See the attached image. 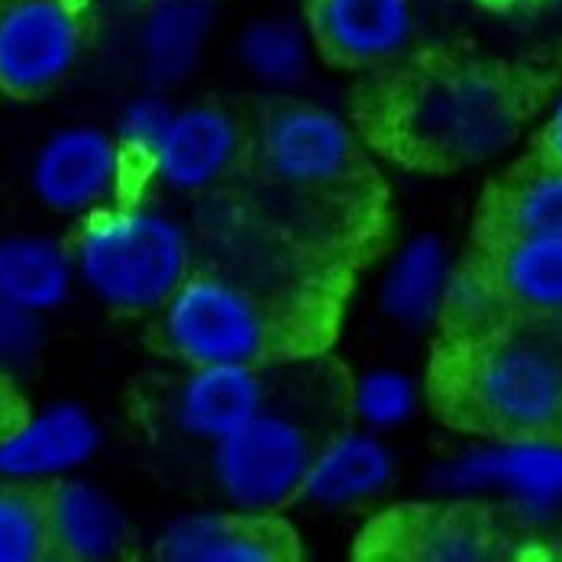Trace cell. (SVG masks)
<instances>
[{"label":"cell","instance_id":"4dcf8cb0","mask_svg":"<svg viewBox=\"0 0 562 562\" xmlns=\"http://www.w3.org/2000/svg\"><path fill=\"white\" fill-rule=\"evenodd\" d=\"M557 430H560V440H562V411H560V424H557Z\"/></svg>","mask_w":562,"mask_h":562},{"label":"cell","instance_id":"ffe728a7","mask_svg":"<svg viewBox=\"0 0 562 562\" xmlns=\"http://www.w3.org/2000/svg\"><path fill=\"white\" fill-rule=\"evenodd\" d=\"M233 58L256 88L288 98L311 81L317 46L307 20L294 13H259L239 26Z\"/></svg>","mask_w":562,"mask_h":562},{"label":"cell","instance_id":"83f0119b","mask_svg":"<svg viewBox=\"0 0 562 562\" xmlns=\"http://www.w3.org/2000/svg\"><path fill=\"white\" fill-rule=\"evenodd\" d=\"M43 317H33L0 301V375L7 382L33 369L43 352Z\"/></svg>","mask_w":562,"mask_h":562},{"label":"cell","instance_id":"7a4b0ae2","mask_svg":"<svg viewBox=\"0 0 562 562\" xmlns=\"http://www.w3.org/2000/svg\"><path fill=\"white\" fill-rule=\"evenodd\" d=\"M78 288L113 314H159L191 276V236L169 207L120 201L68 243Z\"/></svg>","mask_w":562,"mask_h":562},{"label":"cell","instance_id":"cb8c5ba5","mask_svg":"<svg viewBox=\"0 0 562 562\" xmlns=\"http://www.w3.org/2000/svg\"><path fill=\"white\" fill-rule=\"evenodd\" d=\"M507 311L510 307H507L505 294L488 269L456 266L447 304H443V327H450L452 334H459L465 342H479L505 330L502 324H505Z\"/></svg>","mask_w":562,"mask_h":562},{"label":"cell","instance_id":"4fadbf2b","mask_svg":"<svg viewBox=\"0 0 562 562\" xmlns=\"http://www.w3.org/2000/svg\"><path fill=\"white\" fill-rule=\"evenodd\" d=\"M272 401L259 366L184 369L169 394L171 430L191 443L217 447Z\"/></svg>","mask_w":562,"mask_h":562},{"label":"cell","instance_id":"8992f818","mask_svg":"<svg viewBox=\"0 0 562 562\" xmlns=\"http://www.w3.org/2000/svg\"><path fill=\"white\" fill-rule=\"evenodd\" d=\"M162 346L184 366H259L276 339V324L246 284L191 272L156 314Z\"/></svg>","mask_w":562,"mask_h":562},{"label":"cell","instance_id":"44dd1931","mask_svg":"<svg viewBox=\"0 0 562 562\" xmlns=\"http://www.w3.org/2000/svg\"><path fill=\"white\" fill-rule=\"evenodd\" d=\"M78 288L68 243L46 233L0 236V301L46 317L61 311Z\"/></svg>","mask_w":562,"mask_h":562},{"label":"cell","instance_id":"7c38bea8","mask_svg":"<svg viewBox=\"0 0 562 562\" xmlns=\"http://www.w3.org/2000/svg\"><path fill=\"white\" fill-rule=\"evenodd\" d=\"M417 0H307L317 53L346 68L392 65L417 40Z\"/></svg>","mask_w":562,"mask_h":562},{"label":"cell","instance_id":"5bb4252c","mask_svg":"<svg viewBox=\"0 0 562 562\" xmlns=\"http://www.w3.org/2000/svg\"><path fill=\"white\" fill-rule=\"evenodd\" d=\"M217 0H149L133 26V58L146 88L166 91L191 81L214 43Z\"/></svg>","mask_w":562,"mask_h":562},{"label":"cell","instance_id":"9a60e30c","mask_svg":"<svg viewBox=\"0 0 562 562\" xmlns=\"http://www.w3.org/2000/svg\"><path fill=\"white\" fill-rule=\"evenodd\" d=\"M452 276L456 259L450 243L430 229L411 233L394 246L379 272L375 307L382 321L401 334H430L443 324V304Z\"/></svg>","mask_w":562,"mask_h":562},{"label":"cell","instance_id":"f546056e","mask_svg":"<svg viewBox=\"0 0 562 562\" xmlns=\"http://www.w3.org/2000/svg\"><path fill=\"white\" fill-rule=\"evenodd\" d=\"M20 404H16V394H13V382H7L0 375V437L7 434V427L20 417Z\"/></svg>","mask_w":562,"mask_h":562},{"label":"cell","instance_id":"277c9868","mask_svg":"<svg viewBox=\"0 0 562 562\" xmlns=\"http://www.w3.org/2000/svg\"><path fill=\"white\" fill-rule=\"evenodd\" d=\"M427 492L443 505L498 502L520 524L550 527L562 517V440L553 434L475 440L427 472Z\"/></svg>","mask_w":562,"mask_h":562},{"label":"cell","instance_id":"603a6c76","mask_svg":"<svg viewBox=\"0 0 562 562\" xmlns=\"http://www.w3.org/2000/svg\"><path fill=\"white\" fill-rule=\"evenodd\" d=\"M420 411V392L411 372L397 366H372L359 372L349 385L352 427L372 430L379 437L397 434Z\"/></svg>","mask_w":562,"mask_h":562},{"label":"cell","instance_id":"4316f807","mask_svg":"<svg viewBox=\"0 0 562 562\" xmlns=\"http://www.w3.org/2000/svg\"><path fill=\"white\" fill-rule=\"evenodd\" d=\"M175 108L178 104L171 101L169 94L156 91V88H143V91L130 94L120 104V111L113 116L111 133L130 162H139V166L149 162V156L156 153L162 133L169 130Z\"/></svg>","mask_w":562,"mask_h":562},{"label":"cell","instance_id":"3957f363","mask_svg":"<svg viewBox=\"0 0 562 562\" xmlns=\"http://www.w3.org/2000/svg\"><path fill=\"white\" fill-rule=\"evenodd\" d=\"M456 401L488 437L553 434L562 411V349L547 337L507 330L469 342Z\"/></svg>","mask_w":562,"mask_h":562},{"label":"cell","instance_id":"52a82bcc","mask_svg":"<svg viewBox=\"0 0 562 562\" xmlns=\"http://www.w3.org/2000/svg\"><path fill=\"white\" fill-rule=\"evenodd\" d=\"M88 49L78 0H0V98L40 101L61 88Z\"/></svg>","mask_w":562,"mask_h":562},{"label":"cell","instance_id":"8fae6325","mask_svg":"<svg viewBox=\"0 0 562 562\" xmlns=\"http://www.w3.org/2000/svg\"><path fill=\"white\" fill-rule=\"evenodd\" d=\"M243 146L236 113L214 101H194L175 108L169 130L143 169L169 194H204L236 169Z\"/></svg>","mask_w":562,"mask_h":562},{"label":"cell","instance_id":"ac0fdd59","mask_svg":"<svg viewBox=\"0 0 562 562\" xmlns=\"http://www.w3.org/2000/svg\"><path fill=\"white\" fill-rule=\"evenodd\" d=\"M43 514L49 547L61 562H116L126 547V514L88 479H61L46 488Z\"/></svg>","mask_w":562,"mask_h":562},{"label":"cell","instance_id":"9c48e42d","mask_svg":"<svg viewBox=\"0 0 562 562\" xmlns=\"http://www.w3.org/2000/svg\"><path fill=\"white\" fill-rule=\"evenodd\" d=\"M256 153L266 175L294 191H321L349 178L359 139L349 120L317 101H281L259 126Z\"/></svg>","mask_w":562,"mask_h":562},{"label":"cell","instance_id":"d4e9b609","mask_svg":"<svg viewBox=\"0 0 562 562\" xmlns=\"http://www.w3.org/2000/svg\"><path fill=\"white\" fill-rule=\"evenodd\" d=\"M505 229L507 236L562 239V169L543 162L507 188Z\"/></svg>","mask_w":562,"mask_h":562},{"label":"cell","instance_id":"e0dca14e","mask_svg":"<svg viewBox=\"0 0 562 562\" xmlns=\"http://www.w3.org/2000/svg\"><path fill=\"white\" fill-rule=\"evenodd\" d=\"M397 479V452L372 430L346 427L321 440L304 475L301 498L324 510H346L382 498Z\"/></svg>","mask_w":562,"mask_h":562},{"label":"cell","instance_id":"30bf717a","mask_svg":"<svg viewBox=\"0 0 562 562\" xmlns=\"http://www.w3.org/2000/svg\"><path fill=\"white\" fill-rule=\"evenodd\" d=\"M104 443V427L81 401L23 411L0 437V482L46 488L78 475Z\"/></svg>","mask_w":562,"mask_h":562},{"label":"cell","instance_id":"484cf974","mask_svg":"<svg viewBox=\"0 0 562 562\" xmlns=\"http://www.w3.org/2000/svg\"><path fill=\"white\" fill-rule=\"evenodd\" d=\"M49 557L40 488L0 482V562H46Z\"/></svg>","mask_w":562,"mask_h":562},{"label":"cell","instance_id":"7402d4cb","mask_svg":"<svg viewBox=\"0 0 562 562\" xmlns=\"http://www.w3.org/2000/svg\"><path fill=\"white\" fill-rule=\"evenodd\" d=\"M488 272L507 307L533 317H562V239L505 236Z\"/></svg>","mask_w":562,"mask_h":562},{"label":"cell","instance_id":"6da1fadb","mask_svg":"<svg viewBox=\"0 0 562 562\" xmlns=\"http://www.w3.org/2000/svg\"><path fill=\"white\" fill-rule=\"evenodd\" d=\"M517 78L479 58H437L414 68L392 104L394 146L427 169H472L502 159L527 123Z\"/></svg>","mask_w":562,"mask_h":562},{"label":"cell","instance_id":"2e32d148","mask_svg":"<svg viewBox=\"0 0 562 562\" xmlns=\"http://www.w3.org/2000/svg\"><path fill=\"white\" fill-rule=\"evenodd\" d=\"M153 562H297L288 530L272 517L204 510L171 520Z\"/></svg>","mask_w":562,"mask_h":562},{"label":"cell","instance_id":"d6986e66","mask_svg":"<svg viewBox=\"0 0 562 562\" xmlns=\"http://www.w3.org/2000/svg\"><path fill=\"white\" fill-rule=\"evenodd\" d=\"M389 562H510L505 537L479 510L437 505L417 510L394 530Z\"/></svg>","mask_w":562,"mask_h":562},{"label":"cell","instance_id":"f1b7e54d","mask_svg":"<svg viewBox=\"0 0 562 562\" xmlns=\"http://www.w3.org/2000/svg\"><path fill=\"white\" fill-rule=\"evenodd\" d=\"M540 149H543V162L562 169V91L557 94L553 108L543 120V133H540Z\"/></svg>","mask_w":562,"mask_h":562},{"label":"cell","instance_id":"ba28073f","mask_svg":"<svg viewBox=\"0 0 562 562\" xmlns=\"http://www.w3.org/2000/svg\"><path fill=\"white\" fill-rule=\"evenodd\" d=\"M130 159L108 126L68 123L53 130L30 159V191L40 207L68 221H88L123 198Z\"/></svg>","mask_w":562,"mask_h":562},{"label":"cell","instance_id":"1f68e13d","mask_svg":"<svg viewBox=\"0 0 562 562\" xmlns=\"http://www.w3.org/2000/svg\"><path fill=\"white\" fill-rule=\"evenodd\" d=\"M385 562H389V560H385Z\"/></svg>","mask_w":562,"mask_h":562},{"label":"cell","instance_id":"5b68a950","mask_svg":"<svg viewBox=\"0 0 562 562\" xmlns=\"http://www.w3.org/2000/svg\"><path fill=\"white\" fill-rule=\"evenodd\" d=\"M317 447L314 424L301 411L269 401L249 424L211 447V482L233 514L272 517L301 498Z\"/></svg>","mask_w":562,"mask_h":562}]
</instances>
